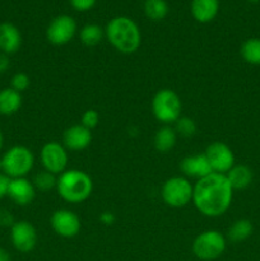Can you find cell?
I'll return each mask as SVG.
<instances>
[{"instance_id": "cell-35", "label": "cell", "mask_w": 260, "mask_h": 261, "mask_svg": "<svg viewBox=\"0 0 260 261\" xmlns=\"http://www.w3.org/2000/svg\"><path fill=\"white\" fill-rule=\"evenodd\" d=\"M3 145H4V135H3L2 130H0V150L3 149Z\"/></svg>"}, {"instance_id": "cell-13", "label": "cell", "mask_w": 260, "mask_h": 261, "mask_svg": "<svg viewBox=\"0 0 260 261\" xmlns=\"http://www.w3.org/2000/svg\"><path fill=\"white\" fill-rule=\"evenodd\" d=\"M8 196L17 205H30L36 196V189L33 186V182H31L25 177L10 178Z\"/></svg>"}, {"instance_id": "cell-19", "label": "cell", "mask_w": 260, "mask_h": 261, "mask_svg": "<svg viewBox=\"0 0 260 261\" xmlns=\"http://www.w3.org/2000/svg\"><path fill=\"white\" fill-rule=\"evenodd\" d=\"M22 106V94L13 88H4L0 91V115H14Z\"/></svg>"}, {"instance_id": "cell-11", "label": "cell", "mask_w": 260, "mask_h": 261, "mask_svg": "<svg viewBox=\"0 0 260 261\" xmlns=\"http://www.w3.org/2000/svg\"><path fill=\"white\" fill-rule=\"evenodd\" d=\"M10 241L17 251L30 252L37 244V231L30 222L18 221L10 227Z\"/></svg>"}, {"instance_id": "cell-22", "label": "cell", "mask_w": 260, "mask_h": 261, "mask_svg": "<svg viewBox=\"0 0 260 261\" xmlns=\"http://www.w3.org/2000/svg\"><path fill=\"white\" fill-rule=\"evenodd\" d=\"M105 37V30H102L98 24L89 23L82 27L79 32V40L87 47H93L97 46Z\"/></svg>"}, {"instance_id": "cell-37", "label": "cell", "mask_w": 260, "mask_h": 261, "mask_svg": "<svg viewBox=\"0 0 260 261\" xmlns=\"http://www.w3.org/2000/svg\"><path fill=\"white\" fill-rule=\"evenodd\" d=\"M0 172H3V165H2V158H0Z\"/></svg>"}, {"instance_id": "cell-30", "label": "cell", "mask_w": 260, "mask_h": 261, "mask_svg": "<svg viewBox=\"0 0 260 261\" xmlns=\"http://www.w3.org/2000/svg\"><path fill=\"white\" fill-rule=\"evenodd\" d=\"M14 217L7 209H0V227H12L14 224Z\"/></svg>"}, {"instance_id": "cell-17", "label": "cell", "mask_w": 260, "mask_h": 261, "mask_svg": "<svg viewBox=\"0 0 260 261\" xmlns=\"http://www.w3.org/2000/svg\"><path fill=\"white\" fill-rule=\"evenodd\" d=\"M218 10L219 0H191V15L199 23L212 22L218 14Z\"/></svg>"}, {"instance_id": "cell-20", "label": "cell", "mask_w": 260, "mask_h": 261, "mask_svg": "<svg viewBox=\"0 0 260 261\" xmlns=\"http://www.w3.org/2000/svg\"><path fill=\"white\" fill-rule=\"evenodd\" d=\"M176 142H177V134L170 125H165L163 127L158 129L154 135V140H153L155 150L160 153L170 152L176 145Z\"/></svg>"}, {"instance_id": "cell-2", "label": "cell", "mask_w": 260, "mask_h": 261, "mask_svg": "<svg viewBox=\"0 0 260 261\" xmlns=\"http://www.w3.org/2000/svg\"><path fill=\"white\" fill-rule=\"evenodd\" d=\"M105 36L115 50L125 55L134 54L142 43V33L137 23L122 15L112 18L107 23Z\"/></svg>"}, {"instance_id": "cell-6", "label": "cell", "mask_w": 260, "mask_h": 261, "mask_svg": "<svg viewBox=\"0 0 260 261\" xmlns=\"http://www.w3.org/2000/svg\"><path fill=\"white\" fill-rule=\"evenodd\" d=\"M226 246V237L219 231L209 229V231L201 232L195 237L191 249L199 260L212 261L218 259L223 254Z\"/></svg>"}, {"instance_id": "cell-33", "label": "cell", "mask_w": 260, "mask_h": 261, "mask_svg": "<svg viewBox=\"0 0 260 261\" xmlns=\"http://www.w3.org/2000/svg\"><path fill=\"white\" fill-rule=\"evenodd\" d=\"M9 55H5V54L0 53V74L5 73L9 69Z\"/></svg>"}, {"instance_id": "cell-5", "label": "cell", "mask_w": 260, "mask_h": 261, "mask_svg": "<svg viewBox=\"0 0 260 261\" xmlns=\"http://www.w3.org/2000/svg\"><path fill=\"white\" fill-rule=\"evenodd\" d=\"M3 173L10 178L25 177L32 171L35 165V155L23 145L9 148L2 157Z\"/></svg>"}, {"instance_id": "cell-15", "label": "cell", "mask_w": 260, "mask_h": 261, "mask_svg": "<svg viewBox=\"0 0 260 261\" xmlns=\"http://www.w3.org/2000/svg\"><path fill=\"white\" fill-rule=\"evenodd\" d=\"M180 168L186 177L196 178V180H200V178L213 173L204 153L203 154H194L185 157L181 161Z\"/></svg>"}, {"instance_id": "cell-1", "label": "cell", "mask_w": 260, "mask_h": 261, "mask_svg": "<svg viewBox=\"0 0 260 261\" xmlns=\"http://www.w3.org/2000/svg\"><path fill=\"white\" fill-rule=\"evenodd\" d=\"M233 199V189L226 175L211 173L195 182L193 188V203L199 213L205 217H219L229 209Z\"/></svg>"}, {"instance_id": "cell-14", "label": "cell", "mask_w": 260, "mask_h": 261, "mask_svg": "<svg viewBox=\"0 0 260 261\" xmlns=\"http://www.w3.org/2000/svg\"><path fill=\"white\" fill-rule=\"evenodd\" d=\"M92 142V132L81 124L68 127L63 134V145L68 150L81 152L89 147Z\"/></svg>"}, {"instance_id": "cell-3", "label": "cell", "mask_w": 260, "mask_h": 261, "mask_svg": "<svg viewBox=\"0 0 260 261\" xmlns=\"http://www.w3.org/2000/svg\"><path fill=\"white\" fill-rule=\"evenodd\" d=\"M58 194L65 201L78 204L87 200L93 190L91 176L81 170H66L58 176Z\"/></svg>"}, {"instance_id": "cell-27", "label": "cell", "mask_w": 260, "mask_h": 261, "mask_svg": "<svg viewBox=\"0 0 260 261\" xmlns=\"http://www.w3.org/2000/svg\"><path fill=\"white\" fill-rule=\"evenodd\" d=\"M99 124V114L96 110L91 109L83 112L81 117V125L88 130H93Z\"/></svg>"}, {"instance_id": "cell-31", "label": "cell", "mask_w": 260, "mask_h": 261, "mask_svg": "<svg viewBox=\"0 0 260 261\" xmlns=\"http://www.w3.org/2000/svg\"><path fill=\"white\" fill-rule=\"evenodd\" d=\"M9 184H10V177H8L5 173L0 172V199L8 196Z\"/></svg>"}, {"instance_id": "cell-16", "label": "cell", "mask_w": 260, "mask_h": 261, "mask_svg": "<svg viewBox=\"0 0 260 261\" xmlns=\"http://www.w3.org/2000/svg\"><path fill=\"white\" fill-rule=\"evenodd\" d=\"M22 46V35L13 23H0V53L5 55L15 54Z\"/></svg>"}, {"instance_id": "cell-26", "label": "cell", "mask_w": 260, "mask_h": 261, "mask_svg": "<svg viewBox=\"0 0 260 261\" xmlns=\"http://www.w3.org/2000/svg\"><path fill=\"white\" fill-rule=\"evenodd\" d=\"M173 129H175L176 134H180L184 138H190L196 133V124L190 117L181 116L175 122V127Z\"/></svg>"}, {"instance_id": "cell-4", "label": "cell", "mask_w": 260, "mask_h": 261, "mask_svg": "<svg viewBox=\"0 0 260 261\" xmlns=\"http://www.w3.org/2000/svg\"><path fill=\"white\" fill-rule=\"evenodd\" d=\"M183 103L175 91L168 88L160 89L152 99V114L161 124H175L181 117Z\"/></svg>"}, {"instance_id": "cell-32", "label": "cell", "mask_w": 260, "mask_h": 261, "mask_svg": "<svg viewBox=\"0 0 260 261\" xmlns=\"http://www.w3.org/2000/svg\"><path fill=\"white\" fill-rule=\"evenodd\" d=\"M116 221V217L112 212H102L101 216H99V222L105 226H111Z\"/></svg>"}, {"instance_id": "cell-24", "label": "cell", "mask_w": 260, "mask_h": 261, "mask_svg": "<svg viewBox=\"0 0 260 261\" xmlns=\"http://www.w3.org/2000/svg\"><path fill=\"white\" fill-rule=\"evenodd\" d=\"M144 13L149 19L162 20L168 13V5L166 0H145Z\"/></svg>"}, {"instance_id": "cell-9", "label": "cell", "mask_w": 260, "mask_h": 261, "mask_svg": "<svg viewBox=\"0 0 260 261\" xmlns=\"http://www.w3.org/2000/svg\"><path fill=\"white\" fill-rule=\"evenodd\" d=\"M76 33V23L70 15H58L54 18L46 30L48 42L55 46H63L70 42Z\"/></svg>"}, {"instance_id": "cell-36", "label": "cell", "mask_w": 260, "mask_h": 261, "mask_svg": "<svg viewBox=\"0 0 260 261\" xmlns=\"http://www.w3.org/2000/svg\"><path fill=\"white\" fill-rule=\"evenodd\" d=\"M247 2H250V3H260V0H247Z\"/></svg>"}, {"instance_id": "cell-7", "label": "cell", "mask_w": 260, "mask_h": 261, "mask_svg": "<svg viewBox=\"0 0 260 261\" xmlns=\"http://www.w3.org/2000/svg\"><path fill=\"white\" fill-rule=\"evenodd\" d=\"M193 188L194 185L186 177L173 176L165 181L161 196L171 208H183L193 200Z\"/></svg>"}, {"instance_id": "cell-12", "label": "cell", "mask_w": 260, "mask_h": 261, "mask_svg": "<svg viewBox=\"0 0 260 261\" xmlns=\"http://www.w3.org/2000/svg\"><path fill=\"white\" fill-rule=\"evenodd\" d=\"M50 223L55 233L64 239H73L81 231V219L69 209H58L54 212Z\"/></svg>"}, {"instance_id": "cell-23", "label": "cell", "mask_w": 260, "mask_h": 261, "mask_svg": "<svg viewBox=\"0 0 260 261\" xmlns=\"http://www.w3.org/2000/svg\"><path fill=\"white\" fill-rule=\"evenodd\" d=\"M241 58L250 65H260V38H247L240 48Z\"/></svg>"}, {"instance_id": "cell-34", "label": "cell", "mask_w": 260, "mask_h": 261, "mask_svg": "<svg viewBox=\"0 0 260 261\" xmlns=\"http://www.w3.org/2000/svg\"><path fill=\"white\" fill-rule=\"evenodd\" d=\"M0 261H10V255L8 254L7 250L0 249Z\"/></svg>"}, {"instance_id": "cell-29", "label": "cell", "mask_w": 260, "mask_h": 261, "mask_svg": "<svg viewBox=\"0 0 260 261\" xmlns=\"http://www.w3.org/2000/svg\"><path fill=\"white\" fill-rule=\"evenodd\" d=\"M76 12H87L96 5L97 0H69Z\"/></svg>"}, {"instance_id": "cell-8", "label": "cell", "mask_w": 260, "mask_h": 261, "mask_svg": "<svg viewBox=\"0 0 260 261\" xmlns=\"http://www.w3.org/2000/svg\"><path fill=\"white\" fill-rule=\"evenodd\" d=\"M40 160L43 170L59 176L68 167V149L58 142H48L41 149Z\"/></svg>"}, {"instance_id": "cell-10", "label": "cell", "mask_w": 260, "mask_h": 261, "mask_svg": "<svg viewBox=\"0 0 260 261\" xmlns=\"http://www.w3.org/2000/svg\"><path fill=\"white\" fill-rule=\"evenodd\" d=\"M205 157L214 173L226 175L235 166V154L231 148L222 142H214L208 145Z\"/></svg>"}, {"instance_id": "cell-18", "label": "cell", "mask_w": 260, "mask_h": 261, "mask_svg": "<svg viewBox=\"0 0 260 261\" xmlns=\"http://www.w3.org/2000/svg\"><path fill=\"white\" fill-rule=\"evenodd\" d=\"M226 177L228 180L229 185L235 190H244V189L249 188L252 182V175L251 168L247 167L245 165H235L228 172L226 173Z\"/></svg>"}, {"instance_id": "cell-25", "label": "cell", "mask_w": 260, "mask_h": 261, "mask_svg": "<svg viewBox=\"0 0 260 261\" xmlns=\"http://www.w3.org/2000/svg\"><path fill=\"white\" fill-rule=\"evenodd\" d=\"M56 182H58V176L46 170L38 172L35 176V178H33V186H35V189L36 190L42 191V193L56 189Z\"/></svg>"}, {"instance_id": "cell-21", "label": "cell", "mask_w": 260, "mask_h": 261, "mask_svg": "<svg viewBox=\"0 0 260 261\" xmlns=\"http://www.w3.org/2000/svg\"><path fill=\"white\" fill-rule=\"evenodd\" d=\"M252 231H254V227H252L251 222L249 219L242 218L237 219L232 223V226L228 228V232H227V236H228L229 241L242 242L251 236Z\"/></svg>"}, {"instance_id": "cell-28", "label": "cell", "mask_w": 260, "mask_h": 261, "mask_svg": "<svg viewBox=\"0 0 260 261\" xmlns=\"http://www.w3.org/2000/svg\"><path fill=\"white\" fill-rule=\"evenodd\" d=\"M30 76L27 75L25 73H15L14 75L12 76V79H10V88H13L14 91L19 92V93H22V92H24L25 89L30 87Z\"/></svg>"}]
</instances>
